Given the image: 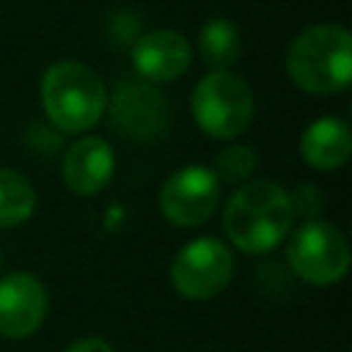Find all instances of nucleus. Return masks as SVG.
I'll return each mask as SVG.
<instances>
[{
    "instance_id": "nucleus-15",
    "label": "nucleus",
    "mask_w": 352,
    "mask_h": 352,
    "mask_svg": "<svg viewBox=\"0 0 352 352\" xmlns=\"http://www.w3.org/2000/svg\"><path fill=\"white\" fill-rule=\"evenodd\" d=\"M214 173V179L223 182H245L253 170H256V151L250 146H228L214 157V165L209 168Z\"/></svg>"
},
{
    "instance_id": "nucleus-9",
    "label": "nucleus",
    "mask_w": 352,
    "mask_h": 352,
    "mask_svg": "<svg viewBox=\"0 0 352 352\" xmlns=\"http://www.w3.org/2000/svg\"><path fill=\"white\" fill-rule=\"evenodd\" d=\"M47 289L30 272H14L0 280V336L28 338L47 319Z\"/></svg>"
},
{
    "instance_id": "nucleus-5",
    "label": "nucleus",
    "mask_w": 352,
    "mask_h": 352,
    "mask_svg": "<svg viewBox=\"0 0 352 352\" xmlns=\"http://www.w3.org/2000/svg\"><path fill=\"white\" fill-rule=\"evenodd\" d=\"M289 267L314 286L336 283L349 270V245L344 234L324 220H305L286 245Z\"/></svg>"
},
{
    "instance_id": "nucleus-1",
    "label": "nucleus",
    "mask_w": 352,
    "mask_h": 352,
    "mask_svg": "<svg viewBox=\"0 0 352 352\" xmlns=\"http://www.w3.org/2000/svg\"><path fill=\"white\" fill-rule=\"evenodd\" d=\"M294 220V206L286 190L272 182L242 184L223 209L228 239L245 253H267L283 242Z\"/></svg>"
},
{
    "instance_id": "nucleus-11",
    "label": "nucleus",
    "mask_w": 352,
    "mask_h": 352,
    "mask_svg": "<svg viewBox=\"0 0 352 352\" xmlns=\"http://www.w3.org/2000/svg\"><path fill=\"white\" fill-rule=\"evenodd\" d=\"M113 170H116L113 148L107 146V140L94 138V135L72 143L60 162L63 184L74 195H94V192L104 190Z\"/></svg>"
},
{
    "instance_id": "nucleus-12",
    "label": "nucleus",
    "mask_w": 352,
    "mask_h": 352,
    "mask_svg": "<svg viewBox=\"0 0 352 352\" xmlns=\"http://www.w3.org/2000/svg\"><path fill=\"white\" fill-rule=\"evenodd\" d=\"M300 154L316 170H333L344 165L352 154V135L346 121L327 116L308 124L300 138Z\"/></svg>"
},
{
    "instance_id": "nucleus-2",
    "label": "nucleus",
    "mask_w": 352,
    "mask_h": 352,
    "mask_svg": "<svg viewBox=\"0 0 352 352\" xmlns=\"http://www.w3.org/2000/svg\"><path fill=\"white\" fill-rule=\"evenodd\" d=\"M286 72L308 94H338L352 77V38L341 25H311L286 50Z\"/></svg>"
},
{
    "instance_id": "nucleus-13",
    "label": "nucleus",
    "mask_w": 352,
    "mask_h": 352,
    "mask_svg": "<svg viewBox=\"0 0 352 352\" xmlns=\"http://www.w3.org/2000/svg\"><path fill=\"white\" fill-rule=\"evenodd\" d=\"M198 52L212 72H228V66H234L242 55L239 28L226 16L209 19L198 33Z\"/></svg>"
},
{
    "instance_id": "nucleus-8",
    "label": "nucleus",
    "mask_w": 352,
    "mask_h": 352,
    "mask_svg": "<svg viewBox=\"0 0 352 352\" xmlns=\"http://www.w3.org/2000/svg\"><path fill=\"white\" fill-rule=\"evenodd\" d=\"M220 204V182L204 165H187L168 176L160 192V206L168 223L192 228L206 223Z\"/></svg>"
},
{
    "instance_id": "nucleus-16",
    "label": "nucleus",
    "mask_w": 352,
    "mask_h": 352,
    "mask_svg": "<svg viewBox=\"0 0 352 352\" xmlns=\"http://www.w3.org/2000/svg\"><path fill=\"white\" fill-rule=\"evenodd\" d=\"M140 16L132 11V8H116L110 16H107V38L116 44V47H129L140 38Z\"/></svg>"
},
{
    "instance_id": "nucleus-17",
    "label": "nucleus",
    "mask_w": 352,
    "mask_h": 352,
    "mask_svg": "<svg viewBox=\"0 0 352 352\" xmlns=\"http://www.w3.org/2000/svg\"><path fill=\"white\" fill-rule=\"evenodd\" d=\"M66 352H113V346L107 341H102V338H80Z\"/></svg>"
},
{
    "instance_id": "nucleus-3",
    "label": "nucleus",
    "mask_w": 352,
    "mask_h": 352,
    "mask_svg": "<svg viewBox=\"0 0 352 352\" xmlns=\"http://www.w3.org/2000/svg\"><path fill=\"white\" fill-rule=\"evenodd\" d=\"M41 104L60 132H85L107 110L102 77L80 60H58L41 77Z\"/></svg>"
},
{
    "instance_id": "nucleus-6",
    "label": "nucleus",
    "mask_w": 352,
    "mask_h": 352,
    "mask_svg": "<svg viewBox=\"0 0 352 352\" xmlns=\"http://www.w3.org/2000/svg\"><path fill=\"white\" fill-rule=\"evenodd\" d=\"M231 275L234 256L214 236L187 242L170 264V283L187 300H209L220 294L231 283Z\"/></svg>"
},
{
    "instance_id": "nucleus-10",
    "label": "nucleus",
    "mask_w": 352,
    "mask_h": 352,
    "mask_svg": "<svg viewBox=\"0 0 352 352\" xmlns=\"http://www.w3.org/2000/svg\"><path fill=\"white\" fill-rule=\"evenodd\" d=\"M129 52L140 80H148L154 85L182 77L192 63V47L179 30L143 33Z\"/></svg>"
},
{
    "instance_id": "nucleus-14",
    "label": "nucleus",
    "mask_w": 352,
    "mask_h": 352,
    "mask_svg": "<svg viewBox=\"0 0 352 352\" xmlns=\"http://www.w3.org/2000/svg\"><path fill=\"white\" fill-rule=\"evenodd\" d=\"M36 212V190L25 173L0 168V228H14Z\"/></svg>"
},
{
    "instance_id": "nucleus-7",
    "label": "nucleus",
    "mask_w": 352,
    "mask_h": 352,
    "mask_svg": "<svg viewBox=\"0 0 352 352\" xmlns=\"http://www.w3.org/2000/svg\"><path fill=\"white\" fill-rule=\"evenodd\" d=\"M110 121L116 132L135 143L160 140L168 129V102L148 80H121L110 96Z\"/></svg>"
},
{
    "instance_id": "nucleus-4",
    "label": "nucleus",
    "mask_w": 352,
    "mask_h": 352,
    "mask_svg": "<svg viewBox=\"0 0 352 352\" xmlns=\"http://www.w3.org/2000/svg\"><path fill=\"white\" fill-rule=\"evenodd\" d=\"M192 118L195 124L220 140L242 135L253 121V94L250 85L231 72H209L192 88Z\"/></svg>"
}]
</instances>
